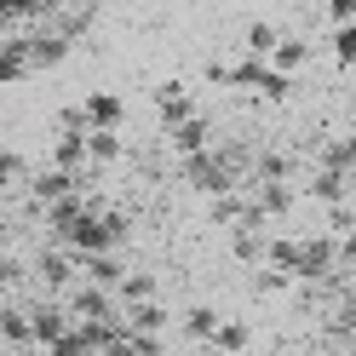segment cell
Listing matches in <instances>:
<instances>
[{
    "instance_id": "30bf717a",
    "label": "cell",
    "mask_w": 356,
    "mask_h": 356,
    "mask_svg": "<svg viewBox=\"0 0 356 356\" xmlns=\"http://www.w3.org/2000/svg\"><path fill=\"white\" fill-rule=\"evenodd\" d=\"M345 190H350V178L327 172V167H316V172H310V195H316L322 207H339V202H345Z\"/></svg>"
},
{
    "instance_id": "7c38bea8",
    "label": "cell",
    "mask_w": 356,
    "mask_h": 356,
    "mask_svg": "<svg viewBox=\"0 0 356 356\" xmlns=\"http://www.w3.org/2000/svg\"><path fill=\"white\" fill-rule=\"evenodd\" d=\"M248 345H253V333H248V322H230V316H225V327H218V339H213V350H218V356H248Z\"/></svg>"
},
{
    "instance_id": "2e32d148",
    "label": "cell",
    "mask_w": 356,
    "mask_h": 356,
    "mask_svg": "<svg viewBox=\"0 0 356 356\" xmlns=\"http://www.w3.org/2000/svg\"><path fill=\"white\" fill-rule=\"evenodd\" d=\"M259 293H287V287H293V276H282V270H270V264H259Z\"/></svg>"
},
{
    "instance_id": "8fae6325",
    "label": "cell",
    "mask_w": 356,
    "mask_h": 356,
    "mask_svg": "<svg viewBox=\"0 0 356 356\" xmlns=\"http://www.w3.org/2000/svg\"><path fill=\"white\" fill-rule=\"evenodd\" d=\"M264 264L299 282V236H270V259H264Z\"/></svg>"
},
{
    "instance_id": "9c48e42d",
    "label": "cell",
    "mask_w": 356,
    "mask_h": 356,
    "mask_svg": "<svg viewBox=\"0 0 356 356\" xmlns=\"http://www.w3.org/2000/svg\"><path fill=\"white\" fill-rule=\"evenodd\" d=\"M230 253L241 264H264L270 259V236H259V230H230Z\"/></svg>"
},
{
    "instance_id": "e0dca14e",
    "label": "cell",
    "mask_w": 356,
    "mask_h": 356,
    "mask_svg": "<svg viewBox=\"0 0 356 356\" xmlns=\"http://www.w3.org/2000/svg\"><path fill=\"white\" fill-rule=\"evenodd\" d=\"M104 356H138V345H132V333H121V339H115V345H109Z\"/></svg>"
},
{
    "instance_id": "5bb4252c",
    "label": "cell",
    "mask_w": 356,
    "mask_h": 356,
    "mask_svg": "<svg viewBox=\"0 0 356 356\" xmlns=\"http://www.w3.org/2000/svg\"><path fill=\"white\" fill-rule=\"evenodd\" d=\"M86 149H92V167L104 172L109 161H121V132H86Z\"/></svg>"
},
{
    "instance_id": "4fadbf2b",
    "label": "cell",
    "mask_w": 356,
    "mask_h": 356,
    "mask_svg": "<svg viewBox=\"0 0 356 356\" xmlns=\"http://www.w3.org/2000/svg\"><path fill=\"white\" fill-rule=\"evenodd\" d=\"M115 299H121V310H132V305H149L155 299V276H144V270H132L121 287H115Z\"/></svg>"
},
{
    "instance_id": "9a60e30c",
    "label": "cell",
    "mask_w": 356,
    "mask_h": 356,
    "mask_svg": "<svg viewBox=\"0 0 356 356\" xmlns=\"http://www.w3.org/2000/svg\"><path fill=\"white\" fill-rule=\"evenodd\" d=\"M305 58H310V47H305V40H299V35H282V47H276V58H270V70L293 75V70H299Z\"/></svg>"
},
{
    "instance_id": "3957f363",
    "label": "cell",
    "mask_w": 356,
    "mask_h": 356,
    "mask_svg": "<svg viewBox=\"0 0 356 356\" xmlns=\"http://www.w3.org/2000/svg\"><path fill=\"white\" fill-rule=\"evenodd\" d=\"M81 109H86V127H92V132H121V121H127L121 92H86Z\"/></svg>"
},
{
    "instance_id": "ac0fdd59",
    "label": "cell",
    "mask_w": 356,
    "mask_h": 356,
    "mask_svg": "<svg viewBox=\"0 0 356 356\" xmlns=\"http://www.w3.org/2000/svg\"><path fill=\"white\" fill-rule=\"evenodd\" d=\"M339 264H350V270H356V236H345V241H339Z\"/></svg>"
},
{
    "instance_id": "8992f818",
    "label": "cell",
    "mask_w": 356,
    "mask_h": 356,
    "mask_svg": "<svg viewBox=\"0 0 356 356\" xmlns=\"http://www.w3.org/2000/svg\"><path fill=\"white\" fill-rule=\"evenodd\" d=\"M121 316H127V333H144V339H161V327H167V310H161V299L132 305V310H121Z\"/></svg>"
},
{
    "instance_id": "52a82bcc",
    "label": "cell",
    "mask_w": 356,
    "mask_h": 356,
    "mask_svg": "<svg viewBox=\"0 0 356 356\" xmlns=\"http://www.w3.org/2000/svg\"><path fill=\"white\" fill-rule=\"evenodd\" d=\"M218 327H225V316H218L213 305H190V310H184V333H190L195 345H213Z\"/></svg>"
},
{
    "instance_id": "7a4b0ae2",
    "label": "cell",
    "mask_w": 356,
    "mask_h": 356,
    "mask_svg": "<svg viewBox=\"0 0 356 356\" xmlns=\"http://www.w3.org/2000/svg\"><path fill=\"white\" fill-rule=\"evenodd\" d=\"M167 144H172L178 161H195V155H207L218 138H213V121H207V115H195V121H184V127H172V132H167Z\"/></svg>"
},
{
    "instance_id": "277c9868",
    "label": "cell",
    "mask_w": 356,
    "mask_h": 356,
    "mask_svg": "<svg viewBox=\"0 0 356 356\" xmlns=\"http://www.w3.org/2000/svg\"><path fill=\"white\" fill-rule=\"evenodd\" d=\"M127 276H132V270H127V259H121V253H98V259H81V282L104 287V293H115V287H121Z\"/></svg>"
},
{
    "instance_id": "6da1fadb",
    "label": "cell",
    "mask_w": 356,
    "mask_h": 356,
    "mask_svg": "<svg viewBox=\"0 0 356 356\" xmlns=\"http://www.w3.org/2000/svg\"><path fill=\"white\" fill-rule=\"evenodd\" d=\"M155 115H161V127L172 132V127L195 121L202 109H195V92H190L184 81H161V86H155Z\"/></svg>"
},
{
    "instance_id": "5b68a950",
    "label": "cell",
    "mask_w": 356,
    "mask_h": 356,
    "mask_svg": "<svg viewBox=\"0 0 356 356\" xmlns=\"http://www.w3.org/2000/svg\"><path fill=\"white\" fill-rule=\"evenodd\" d=\"M248 207H253V195L248 190H230V195H218V202H207V218H213V225H225V230H241Z\"/></svg>"
},
{
    "instance_id": "ba28073f",
    "label": "cell",
    "mask_w": 356,
    "mask_h": 356,
    "mask_svg": "<svg viewBox=\"0 0 356 356\" xmlns=\"http://www.w3.org/2000/svg\"><path fill=\"white\" fill-rule=\"evenodd\" d=\"M248 195L259 202V213H264V218H282L287 207H293V184H253Z\"/></svg>"
}]
</instances>
